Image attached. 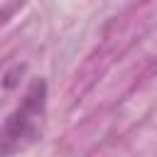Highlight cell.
I'll return each instance as SVG.
<instances>
[{
	"instance_id": "cell-1",
	"label": "cell",
	"mask_w": 157,
	"mask_h": 157,
	"mask_svg": "<svg viewBox=\"0 0 157 157\" xmlns=\"http://www.w3.org/2000/svg\"><path fill=\"white\" fill-rule=\"evenodd\" d=\"M44 115H47V83L42 78H34L22 103L0 125V157H12L32 147L42 135Z\"/></svg>"
}]
</instances>
